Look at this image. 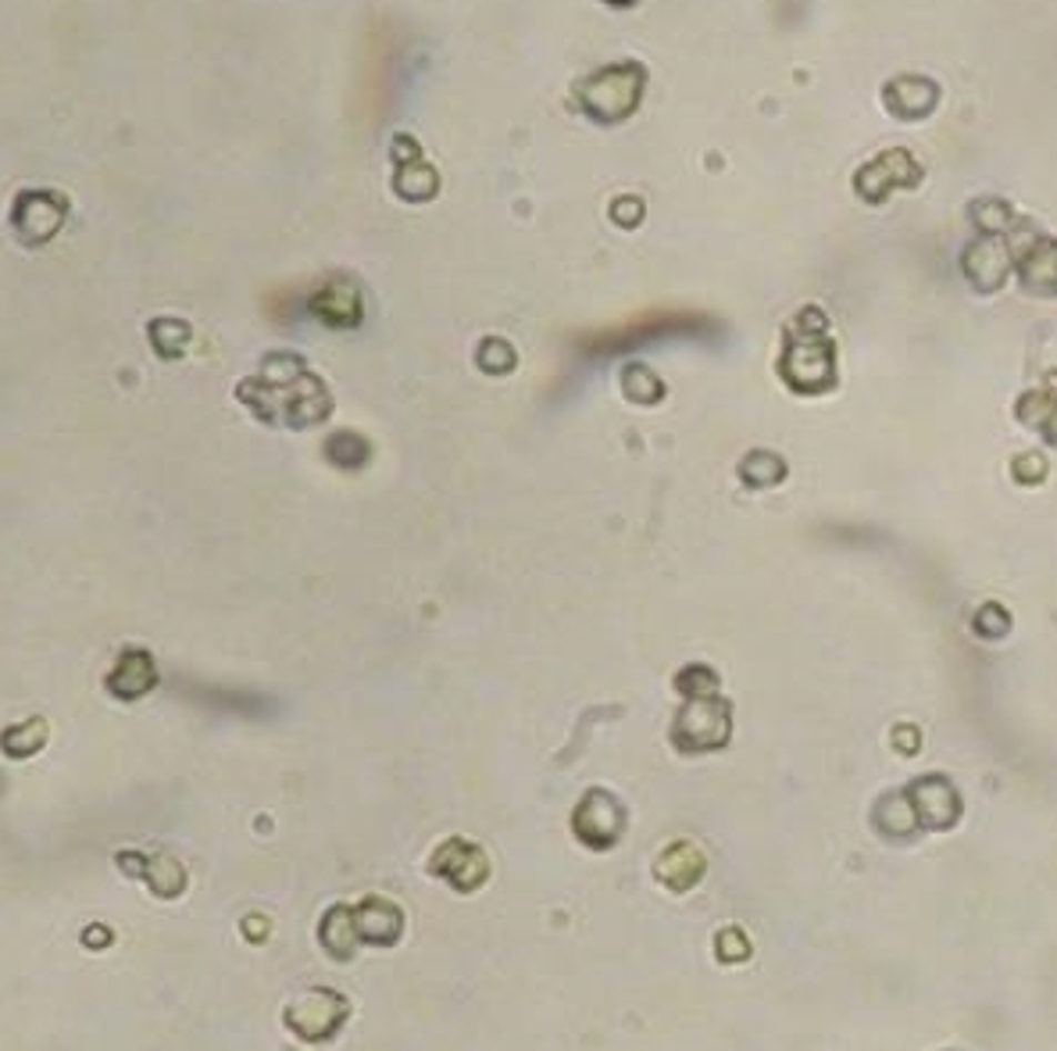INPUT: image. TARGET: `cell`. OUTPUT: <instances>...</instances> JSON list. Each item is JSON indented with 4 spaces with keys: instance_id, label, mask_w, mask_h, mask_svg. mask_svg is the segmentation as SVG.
Segmentation results:
<instances>
[{
    "instance_id": "1",
    "label": "cell",
    "mask_w": 1057,
    "mask_h": 1051,
    "mask_svg": "<svg viewBox=\"0 0 1057 1051\" xmlns=\"http://www.w3.org/2000/svg\"><path fill=\"white\" fill-rule=\"evenodd\" d=\"M643 87V76L633 64L622 69H604L583 87V104L593 119H622L636 108V97Z\"/></svg>"
},
{
    "instance_id": "2",
    "label": "cell",
    "mask_w": 1057,
    "mask_h": 1051,
    "mask_svg": "<svg viewBox=\"0 0 1057 1051\" xmlns=\"http://www.w3.org/2000/svg\"><path fill=\"white\" fill-rule=\"evenodd\" d=\"M64 216H69V201H64L61 193L26 190V193H19V201H14L11 222H14V233H19L26 243H43L58 233Z\"/></svg>"
},
{
    "instance_id": "3",
    "label": "cell",
    "mask_w": 1057,
    "mask_h": 1051,
    "mask_svg": "<svg viewBox=\"0 0 1057 1051\" xmlns=\"http://www.w3.org/2000/svg\"><path fill=\"white\" fill-rule=\"evenodd\" d=\"M311 311H315L319 322L333 326V330H351V326L361 322V293L346 279H333V283H322L311 293Z\"/></svg>"
},
{
    "instance_id": "4",
    "label": "cell",
    "mask_w": 1057,
    "mask_h": 1051,
    "mask_svg": "<svg viewBox=\"0 0 1057 1051\" xmlns=\"http://www.w3.org/2000/svg\"><path fill=\"white\" fill-rule=\"evenodd\" d=\"M108 687L119 698H140L154 687V662L147 651H125L114 672L108 677Z\"/></svg>"
},
{
    "instance_id": "5",
    "label": "cell",
    "mask_w": 1057,
    "mask_h": 1051,
    "mask_svg": "<svg viewBox=\"0 0 1057 1051\" xmlns=\"http://www.w3.org/2000/svg\"><path fill=\"white\" fill-rule=\"evenodd\" d=\"M479 366H483L486 372H511L515 369V351L507 348L504 340H497V337H490L486 343H483V351H479Z\"/></svg>"
}]
</instances>
